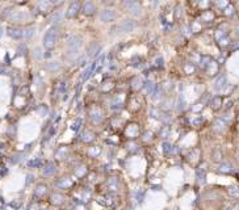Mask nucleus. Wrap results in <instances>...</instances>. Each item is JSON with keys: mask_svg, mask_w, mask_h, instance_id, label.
<instances>
[{"mask_svg": "<svg viewBox=\"0 0 239 210\" xmlns=\"http://www.w3.org/2000/svg\"><path fill=\"white\" fill-rule=\"evenodd\" d=\"M82 43H83V38L80 36H72L71 38L68 39V43H67V52L70 55H75L76 56L79 54V49H80V46H82Z\"/></svg>", "mask_w": 239, "mask_h": 210, "instance_id": "f257e3e1", "label": "nucleus"}, {"mask_svg": "<svg viewBox=\"0 0 239 210\" xmlns=\"http://www.w3.org/2000/svg\"><path fill=\"white\" fill-rule=\"evenodd\" d=\"M57 38H58V30H57V28H51L50 30H47V33L43 37V45H45V47L51 49L55 45Z\"/></svg>", "mask_w": 239, "mask_h": 210, "instance_id": "f03ea898", "label": "nucleus"}, {"mask_svg": "<svg viewBox=\"0 0 239 210\" xmlns=\"http://www.w3.org/2000/svg\"><path fill=\"white\" fill-rule=\"evenodd\" d=\"M116 16H117V13L114 9H112V8H105V9H103L100 12L99 17L103 23H110V21H113L114 19H116Z\"/></svg>", "mask_w": 239, "mask_h": 210, "instance_id": "7ed1b4c3", "label": "nucleus"}, {"mask_svg": "<svg viewBox=\"0 0 239 210\" xmlns=\"http://www.w3.org/2000/svg\"><path fill=\"white\" fill-rule=\"evenodd\" d=\"M118 28L121 29V32H123V33H130L135 28V21L131 20V19H125L120 23Z\"/></svg>", "mask_w": 239, "mask_h": 210, "instance_id": "20e7f679", "label": "nucleus"}, {"mask_svg": "<svg viewBox=\"0 0 239 210\" xmlns=\"http://www.w3.org/2000/svg\"><path fill=\"white\" fill-rule=\"evenodd\" d=\"M79 9H80V3H79V2H74V3L70 4V7L67 8L66 16H67V17H74V16H76V13H78Z\"/></svg>", "mask_w": 239, "mask_h": 210, "instance_id": "39448f33", "label": "nucleus"}, {"mask_svg": "<svg viewBox=\"0 0 239 210\" xmlns=\"http://www.w3.org/2000/svg\"><path fill=\"white\" fill-rule=\"evenodd\" d=\"M100 51H101V46L99 45V43H96V42H92L91 45L88 46V49H87V55L88 56H96Z\"/></svg>", "mask_w": 239, "mask_h": 210, "instance_id": "423d86ee", "label": "nucleus"}, {"mask_svg": "<svg viewBox=\"0 0 239 210\" xmlns=\"http://www.w3.org/2000/svg\"><path fill=\"white\" fill-rule=\"evenodd\" d=\"M226 85H227V79H226V76H219L218 79H217V81H215L214 88L217 91H223L225 88H226Z\"/></svg>", "mask_w": 239, "mask_h": 210, "instance_id": "0eeeda50", "label": "nucleus"}, {"mask_svg": "<svg viewBox=\"0 0 239 210\" xmlns=\"http://www.w3.org/2000/svg\"><path fill=\"white\" fill-rule=\"evenodd\" d=\"M83 11L86 15H92V13L95 12V4L92 3V2H86V3H83Z\"/></svg>", "mask_w": 239, "mask_h": 210, "instance_id": "6e6552de", "label": "nucleus"}, {"mask_svg": "<svg viewBox=\"0 0 239 210\" xmlns=\"http://www.w3.org/2000/svg\"><path fill=\"white\" fill-rule=\"evenodd\" d=\"M91 120L95 122V124H99V122L103 120V113L99 109H95V110H92L91 113Z\"/></svg>", "mask_w": 239, "mask_h": 210, "instance_id": "1a4fd4ad", "label": "nucleus"}, {"mask_svg": "<svg viewBox=\"0 0 239 210\" xmlns=\"http://www.w3.org/2000/svg\"><path fill=\"white\" fill-rule=\"evenodd\" d=\"M225 128H226V122H225L223 120H217L215 121V129L218 131L225 130Z\"/></svg>", "mask_w": 239, "mask_h": 210, "instance_id": "9d476101", "label": "nucleus"}, {"mask_svg": "<svg viewBox=\"0 0 239 210\" xmlns=\"http://www.w3.org/2000/svg\"><path fill=\"white\" fill-rule=\"evenodd\" d=\"M11 36L13 38H20V37H23V32H21V29H11Z\"/></svg>", "mask_w": 239, "mask_h": 210, "instance_id": "9b49d317", "label": "nucleus"}, {"mask_svg": "<svg viewBox=\"0 0 239 210\" xmlns=\"http://www.w3.org/2000/svg\"><path fill=\"white\" fill-rule=\"evenodd\" d=\"M229 193L234 196V197H239V186L237 185H234V186H230V189H229Z\"/></svg>", "mask_w": 239, "mask_h": 210, "instance_id": "f8f14e48", "label": "nucleus"}, {"mask_svg": "<svg viewBox=\"0 0 239 210\" xmlns=\"http://www.w3.org/2000/svg\"><path fill=\"white\" fill-rule=\"evenodd\" d=\"M61 19H62V16H61V12H55L54 15H53V16L50 17V20L53 21V23H59V21H61Z\"/></svg>", "mask_w": 239, "mask_h": 210, "instance_id": "ddd939ff", "label": "nucleus"}, {"mask_svg": "<svg viewBox=\"0 0 239 210\" xmlns=\"http://www.w3.org/2000/svg\"><path fill=\"white\" fill-rule=\"evenodd\" d=\"M211 107H213L214 109H218L221 107V97H214L213 103H211Z\"/></svg>", "mask_w": 239, "mask_h": 210, "instance_id": "4468645a", "label": "nucleus"}, {"mask_svg": "<svg viewBox=\"0 0 239 210\" xmlns=\"http://www.w3.org/2000/svg\"><path fill=\"white\" fill-rule=\"evenodd\" d=\"M219 171H222V172H230V171H231V165L227 164V163H225V164L221 165Z\"/></svg>", "mask_w": 239, "mask_h": 210, "instance_id": "2eb2a0df", "label": "nucleus"}, {"mask_svg": "<svg viewBox=\"0 0 239 210\" xmlns=\"http://www.w3.org/2000/svg\"><path fill=\"white\" fill-rule=\"evenodd\" d=\"M164 151H167V152H168V151H171V144H168V143H167V144H164Z\"/></svg>", "mask_w": 239, "mask_h": 210, "instance_id": "dca6fc26", "label": "nucleus"}, {"mask_svg": "<svg viewBox=\"0 0 239 210\" xmlns=\"http://www.w3.org/2000/svg\"><path fill=\"white\" fill-rule=\"evenodd\" d=\"M226 13H227V15L233 13V8H231V7H227V8H226Z\"/></svg>", "mask_w": 239, "mask_h": 210, "instance_id": "f3484780", "label": "nucleus"}]
</instances>
